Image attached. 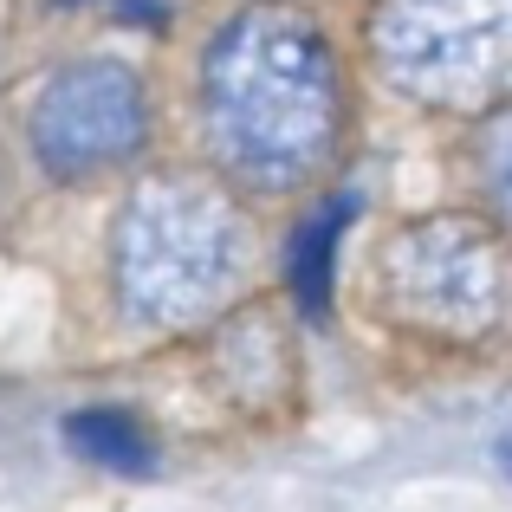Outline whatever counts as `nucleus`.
<instances>
[{
  "mask_svg": "<svg viewBox=\"0 0 512 512\" xmlns=\"http://www.w3.org/2000/svg\"><path fill=\"white\" fill-rule=\"evenodd\" d=\"M208 124L221 156L253 182H299L331 156L344 124L338 52L312 13L260 0L208 46Z\"/></svg>",
  "mask_w": 512,
  "mask_h": 512,
  "instance_id": "f257e3e1",
  "label": "nucleus"
},
{
  "mask_svg": "<svg viewBox=\"0 0 512 512\" xmlns=\"http://www.w3.org/2000/svg\"><path fill=\"white\" fill-rule=\"evenodd\" d=\"M247 227L214 188L163 175L130 201L117 227V292L137 318H188L240 273Z\"/></svg>",
  "mask_w": 512,
  "mask_h": 512,
  "instance_id": "f03ea898",
  "label": "nucleus"
},
{
  "mask_svg": "<svg viewBox=\"0 0 512 512\" xmlns=\"http://www.w3.org/2000/svg\"><path fill=\"white\" fill-rule=\"evenodd\" d=\"M376 59L422 104H493L512 91V0H383Z\"/></svg>",
  "mask_w": 512,
  "mask_h": 512,
  "instance_id": "7ed1b4c3",
  "label": "nucleus"
},
{
  "mask_svg": "<svg viewBox=\"0 0 512 512\" xmlns=\"http://www.w3.org/2000/svg\"><path fill=\"white\" fill-rule=\"evenodd\" d=\"M383 279L396 312H409L415 325L454 331V338L493 331L512 312V260L474 221H422L396 234Z\"/></svg>",
  "mask_w": 512,
  "mask_h": 512,
  "instance_id": "20e7f679",
  "label": "nucleus"
},
{
  "mask_svg": "<svg viewBox=\"0 0 512 512\" xmlns=\"http://www.w3.org/2000/svg\"><path fill=\"white\" fill-rule=\"evenodd\" d=\"M26 130H33V156L52 175H98L124 163L150 130L143 78L117 59L65 65V72H52L39 85Z\"/></svg>",
  "mask_w": 512,
  "mask_h": 512,
  "instance_id": "39448f33",
  "label": "nucleus"
},
{
  "mask_svg": "<svg viewBox=\"0 0 512 512\" xmlns=\"http://www.w3.org/2000/svg\"><path fill=\"white\" fill-rule=\"evenodd\" d=\"M357 221V195H331L318 214H305L286 240V279H292V299H299L305 318H325L331 312V266H338V240L344 227Z\"/></svg>",
  "mask_w": 512,
  "mask_h": 512,
  "instance_id": "423d86ee",
  "label": "nucleus"
},
{
  "mask_svg": "<svg viewBox=\"0 0 512 512\" xmlns=\"http://www.w3.org/2000/svg\"><path fill=\"white\" fill-rule=\"evenodd\" d=\"M65 441H72L78 461H98V467H111V474H143V467L156 461V441L143 435V422L124 415V409H78L72 422H65Z\"/></svg>",
  "mask_w": 512,
  "mask_h": 512,
  "instance_id": "0eeeda50",
  "label": "nucleus"
},
{
  "mask_svg": "<svg viewBox=\"0 0 512 512\" xmlns=\"http://www.w3.org/2000/svg\"><path fill=\"white\" fill-rule=\"evenodd\" d=\"M487 195L500 201V214H512V111L487 137Z\"/></svg>",
  "mask_w": 512,
  "mask_h": 512,
  "instance_id": "6e6552de",
  "label": "nucleus"
},
{
  "mask_svg": "<svg viewBox=\"0 0 512 512\" xmlns=\"http://www.w3.org/2000/svg\"><path fill=\"white\" fill-rule=\"evenodd\" d=\"M500 461H506V480H512V441H506V448H500Z\"/></svg>",
  "mask_w": 512,
  "mask_h": 512,
  "instance_id": "1a4fd4ad",
  "label": "nucleus"
}]
</instances>
